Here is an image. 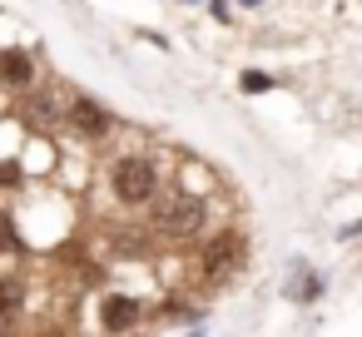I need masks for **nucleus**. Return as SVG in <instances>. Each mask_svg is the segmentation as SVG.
Listing matches in <instances>:
<instances>
[{"mask_svg":"<svg viewBox=\"0 0 362 337\" xmlns=\"http://www.w3.org/2000/svg\"><path fill=\"white\" fill-rule=\"evenodd\" d=\"M154 223H159V233H169V238H194V233L204 228V203L189 199V194H164V199L154 203Z\"/></svg>","mask_w":362,"mask_h":337,"instance_id":"obj_1","label":"nucleus"},{"mask_svg":"<svg viewBox=\"0 0 362 337\" xmlns=\"http://www.w3.org/2000/svg\"><path fill=\"white\" fill-rule=\"evenodd\" d=\"M0 80H11V85H30L35 80V65L25 50H0Z\"/></svg>","mask_w":362,"mask_h":337,"instance_id":"obj_3","label":"nucleus"},{"mask_svg":"<svg viewBox=\"0 0 362 337\" xmlns=\"http://www.w3.org/2000/svg\"><path fill=\"white\" fill-rule=\"evenodd\" d=\"M16 307H21V283H11V278H6V283H0V317L16 312Z\"/></svg>","mask_w":362,"mask_h":337,"instance_id":"obj_7","label":"nucleus"},{"mask_svg":"<svg viewBox=\"0 0 362 337\" xmlns=\"http://www.w3.org/2000/svg\"><path fill=\"white\" fill-rule=\"evenodd\" d=\"M139 317L134 297H105V327H129Z\"/></svg>","mask_w":362,"mask_h":337,"instance_id":"obj_5","label":"nucleus"},{"mask_svg":"<svg viewBox=\"0 0 362 337\" xmlns=\"http://www.w3.org/2000/svg\"><path fill=\"white\" fill-rule=\"evenodd\" d=\"M70 119L85 129V134H105L110 129V114L95 105V100H75V110H70Z\"/></svg>","mask_w":362,"mask_h":337,"instance_id":"obj_4","label":"nucleus"},{"mask_svg":"<svg viewBox=\"0 0 362 337\" xmlns=\"http://www.w3.org/2000/svg\"><path fill=\"white\" fill-rule=\"evenodd\" d=\"M268 85H273V80H268V75H243V90H253V95H263V90H268Z\"/></svg>","mask_w":362,"mask_h":337,"instance_id":"obj_8","label":"nucleus"},{"mask_svg":"<svg viewBox=\"0 0 362 337\" xmlns=\"http://www.w3.org/2000/svg\"><path fill=\"white\" fill-rule=\"evenodd\" d=\"M233 248H238L233 238H218V243L209 248V273H214V278H223V273L233 268Z\"/></svg>","mask_w":362,"mask_h":337,"instance_id":"obj_6","label":"nucleus"},{"mask_svg":"<svg viewBox=\"0 0 362 337\" xmlns=\"http://www.w3.org/2000/svg\"><path fill=\"white\" fill-rule=\"evenodd\" d=\"M110 184H115V194H119L124 203H144V199H154L159 174H154L149 159H119V164L110 169Z\"/></svg>","mask_w":362,"mask_h":337,"instance_id":"obj_2","label":"nucleus"},{"mask_svg":"<svg viewBox=\"0 0 362 337\" xmlns=\"http://www.w3.org/2000/svg\"><path fill=\"white\" fill-rule=\"evenodd\" d=\"M243 6H263V0H243Z\"/></svg>","mask_w":362,"mask_h":337,"instance_id":"obj_10","label":"nucleus"},{"mask_svg":"<svg viewBox=\"0 0 362 337\" xmlns=\"http://www.w3.org/2000/svg\"><path fill=\"white\" fill-rule=\"evenodd\" d=\"M0 184H16V169L11 164H0Z\"/></svg>","mask_w":362,"mask_h":337,"instance_id":"obj_9","label":"nucleus"}]
</instances>
